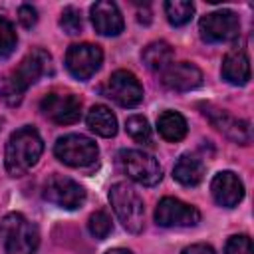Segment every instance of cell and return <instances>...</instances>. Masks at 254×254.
Segmentation results:
<instances>
[{"mask_svg": "<svg viewBox=\"0 0 254 254\" xmlns=\"http://www.w3.org/2000/svg\"><path fill=\"white\" fill-rule=\"evenodd\" d=\"M0 240L6 254H36L40 232L22 212H10L0 220Z\"/></svg>", "mask_w": 254, "mask_h": 254, "instance_id": "cell-2", "label": "cell"}, {"mask_svg": "<svg viewBox=\"0 0 254 254\" xmlns=\"http://www.w3.org/2000/svg\"><path fill=\"white\" fill-rule=\"evenodd\" d=\"M125 131L137 143H149L151 141V127H149V121L143 115H131V117H127Z\"/></svg>", "mask_w": 254, "mask_h": 254, "instance_id": "cell-23", "label": "cell"}, {"mask_svg": "<svg viewBox=\"0 0 254 254\" xmlns=\"http://www.w3.org/2000/svg\"><path fill=\"white\" fill-rule=\"evenodd\" d=\"M210 192L216 204L224 208H232L244 198V185L238 179V175H234L232 171H220L214 175L210 183Z\"/></svg>", "mask_w": 254, "mask_h": 254, "instance_id": "cell-14", "label": "cell"}, {"mask_svg": "<svg viewBox=\"0 0 254 254\" xmlns=\"http://www.w3.org/2000/svg\"><path fill=\"white\" fill-rule=\"evenodd\" d=\"M16 44H18V36L12 22L0 16V58H8L16 50Z\"/></svg>", "mask_w": 254, "mask_h": 254, "instance_id": "cell-25", "label": "cell"}, {"mask_svg": "<svg viewBox=\"0 0 254 254\" xmlns=\"http://www.w3.org/2000/svg\"><path fill=\"white\" fill-rule=\"evenodd\" d=\"M119 161L125 175L143 187H155L163 179L159 161L141 149H123L119 153Z\"/></svg>", "mask_w": 254, "mask_h": 254, "instance_id": "cell-5", "label": "cell"}, {"mask_svg": "<svg viewBox=\"0 0 254 254\" xmlns=\"http://www.w3.org/2000/svg\"><path fill=\"white\" fill-rule=\"evenodd\" d=\"M91 24L97 34L101 36H119L123 32V16L115 2L111 0H99L91 6Z\"/></svg>", "mask_w": 254, "mask_h": 254, "instance_id": "cell-15", "label": "cell"}, {"mask_svg": "<svg viewBox=\"0 0 254 254\" xmlns=\"http://www.w3.org/2000/svg\"><path fill=\"white\" fill-rule=\"evenodd\" d=\"M173 48L167 44V42H151L147 48H143L141 52V58H143V64L153 69V71H163L167 69L171 64H173Z\"/></svg>", "mask_w": 254, "mask_h": 254, "instance_id": "cell-21", "label": "cell"}, {"mask_svg": "<svg viewBox=\"0 0 254 254\" xmlns=\"http://www.w3.org/2000/svg\"><path fill=\"white\" fill-rule=\"evenodd\" d=\"M202 83V71L190 62L171 64L163 69V85L173 91H190Z\"/></svg>", "mask_w": 254, "mask_h": 254, "instance_id": "cell-16", "label": "cell"}, {"mask_svg": "<svg viewBox=\"0 0 254 254\" xmlns=\"http://www.w3.org/2000/svg\"><path fill=\"white\" fill-rule=\"evenodd\" d=\"M40 109L50 121L58 125H71L81 117V99L73 93L52 91L42 99Z\"/></svg>", "mask_w": 254, "mask_h": 254, "instance_id": "cell-10", "label": "cell"}, {"mask_svg": "<svg viewBox=\"0 0 254 254\" xmlns=\"http://www.w3.org/2000/svg\"><path fill=\"white\" fill-rule=\"evenodd\" d=\"M187 119L177 111H163L157 117V131L165 141L177 143L187 135Z\"/></svg>", "mask_w": 254, "mask_h": 254, "instance_id": "cell-20", "label": "cell"}, {"mask_svg": "<svg viewBox=\"0 0 254 254\" xmlns=\"http://www.w3.org/2000/svg\"><path fill=\"white\" fill-rule=\"evenodd\" d=\"M101 91L121 107H137L143 101V85L139 83L137 75L127 69L113 71Z\"/></svg>", "mask_w": 254, "mask_h": 254, "instance_id": "cell-7", "label": "cell"}, {"mask_svg": "<svg viewBox=\"0 0 254 254\" xmlns=\"http://www.w3.org/2000/svg\"><path fill=\"white\" fill-rule=\"evenodd\" d=\"M105 254H133V252L127 250V248H111V250H107Z\"/></svg>", "mask_w": 254, "mask_h": 254, "instance_id": "cell-30", "label": "cell"}, {"mask_svg": "<svg viewBox=\"0 0 254 254\" xmlns=\"http://www.w3.org/2000/svg\"><path fill=\"white\" fill-rule=\"evenodd\" d=\"M18 20H20V24H22L24 28H32V26L38 22V12H36V8L30 6V4L20 6V10H18Z\"/></svg>", "mask_w": 254, "mask_h": 254, "instance_id": "cell-28", "label": "cell"}, {"mask_svg": "<svg viewBox=\"0 0 254 254\" xmlns=\"http://www.w3.org/2000/svg\"><path fill=\"white\" fill-rule=\"evenodd\" d=\"M87 230H89V234H91L93 238H97V240L107 238L109 232L113 230V224H111L109 214L103 212V210H95V212L89 216V220H87Z\"/></svg>", "mask_w": 254, "mask_h": 254, "instance_id": "cell-24", "label": "cell"}, {"mask_svg": "<svg viewBox=\"0 0 254 254\" xmlns=\"http://www.w3.org/2000/svg\"><path fill=\"white\" fill-rule=\"evenodd\" d=\"M181 254H214V250L208 244H190Z\"/></svg>", "mask_w": 254, "mask_h": 254, "instance_id": "cell-29", "label": "cell"}, {"mask_svg": "<svg viewBox=\"0 0 254 254\" xmlns=\"http://www.w3.org/2000/svg\"><path fill=\"white\" fill-rule=\"evenodd\" d=\"M101 64L103 52L99 46L93 44H73L65 54V67L79 81L89 79L101 67Z\"/></svg>", "mask_w": 254, "mask_h": 254, "instance_id": "cell-9", "label": "cell"}, {"mask_svg": "<svg viewBox=\"0 0 254 254\" xmlns=\"http://www.w3.org/2000/svg\"><path fill=\"white\" fill-rule=\"evenodd\" d=\"M202 107V115L212 123V127H216L222 135H226L228 139H232L234 143H240V145H248L250 139H252V133H250V125L248 121H242L234 115H230L228 111L220 109V107H214L210 103H204L200 105Z\"/></svg>", "mask_w": 254, "mask_h": 254, "instance_id": "cell-13", "label": "cell"}, {"mask_svg": "<svg viewBox=\"0 0 254 254\" xmlns=\"http://www.w3.org/2000/svg\"><path fill=\"white\" fill-rule=\"evenodd\" d=\"M42 196L65 210H73L79 208L85 202V190L79 183H75L69 177L64 175H52L46 179L44 189H42Z\"/></svg>", "mask_w": 254, "mask_h": 254, "instance_id": "cell-6", "label": "cell"}, {"mask_svg": "<svg viewBox=\"0 0 254 254\" xmlns=\"http://www.w3.org/2000/svg\"><path fill=\"white\" fill-rule=\"evenodd\" d=\"M48 71H52V56L46 50H34L30 52L16 69L8 71V75L12 77V81L18 85V89L22 93H26V89L30 85H34L36 81H40V77H44Z\"/></svg>", "mask_w": 254, "mask_h": 254, "instance_id": "cell-12", "label": "cell"}, {"mask_svg": "<svg viewBox=\"0 0 254 254\" xmlns=\"http://www.w3.org/2000/svg\"><path fill=\"white\" fill-rule=\"evenodd\" d=\"M198 32L200 38L210 44L230 42L240 32V20L232 10H216L200 18Z\"/></svg>", "mask_w": 254, "mask_h": 254, "instance_id": "cell-8", "label": "cell"}, {"mask_svg": "<svg viewBox=\"0 0 254 254\" xmlns=\"http://www.w3.org/2000/svg\"><path fill=\"white\" fill-rule=\"evenodd\" d=\"M204 177V163L190 153H185L177 159L173 167V179L183 187H196Z\"/></svg>", "mask_w": 254, "mask_h": 254, "instance_id": "cell-18", "label": "cell"}, {"mask_svg": "<svg viewBox=\"0 0 254 254\" xmlns=\"http://www.w3.org/2000/svg\"><path fill=\"white\" fill-rule=\"evenodd\" d=\"M109 202L127 232L137 234L143 230L145 206L143 198L137 194L135 189H131L127 183H115L109 189Z\"/></svg>", "mask_w": 254, "mask_h": 254, "instance_id": "cell-3", "label": "cell"}, {"mask_svg": "<svg viewBox=\"0 0 254 254\" xmlns=\"http://www.w3.org/2000/svg\"><path fill=\"white\" fill-rule=\"evenodd\" d=\"M42 153H44V141L40 133L32 125L20 127L10 135L6 143V151H4L6 171L12 177H22L38 163Z\"/></svg>", "mask_w": 254, "mask_h": 254, "instance_id": "cell-1", "label": "cell"}, {"mask_svg": "<svg viewBox=\"0 0 254 254\" xmlns=\"http://www.w3.org/2000/svg\"><path fill=\"white\" fill-rule=\"evenodd\" d=\"M222 77L232 85H246L250 79V60L242 50H232L222 60Z\"/></svg>", "mask_w": 254, "mask_h": 254, "instance_id": "cell-17", "label": "cell"}, {"mask_svg": "<svg viewBox=\"0 0 254 254\" xmlns=\"http://www.w3.org/2000/svg\"><path fill=\"white\" fill-rule=\"evenodd\" d=\"M85 123L99 137H115L117 135V117L105 105H93L87 111Z\"/></svg>", "mask_w": 254, "mask_h": 254, "instance_id": "cell-19", "label": "cell"}, {"mask_svg": "<svg viewBox=\"0 0 254 254\" xmlns=\"http://www.w3.org/2000/svg\"><path fill=\"white\" fill-rule=\"evenodd\" d=\"M54 153L64 165L81 169V167H89L97 161L99 149L89 137L71 133V135H64L56 141Z\"/></svg>", "mask_w": 254, "mask_h": 254, "instance_id": "cell-4", "label": "cell"}, {"mask_svg": "<svg viewBox=\"0 0 254 254\" xmlns=\"http://www.w3.org/2000/svg\"><path fill=\"white\" fill-rule=\"evenodd\" d=\"M224 254H254L252 252V240L246 234L230 236L224 248Z\"/></svg>", "mask_w": 254, "mask_h": 254, "instance_id": "cell-27", "label": "cell"}, {"mask_svg": "<svg viewBox=\"0 0 254 254\" xmlns=\"http://www.w3.org/2000/svg\"><path fill=\"white\" fill-rule=\"evenodd\" d=\"M165 14L173 26H185L194 14V4L189 0H169L165 2Z\"/></svg>", "mask_w": 254, "mask_h": 254, "instance_id": "cell-22", "label": "cell"}, {"mask_svg": "<svg viewBox=\"0 0 254 254\" xmlns=\"http://www.w3.org/2000/svg\"><path fill=\"white\" fill-rule=\"evenodd\" d=\"M60 26H62V30H64L65 34H69V36H77V34L81 32V28H83L79 10L73 8V6L64 8L62 18H60Z\"/></svg>", "mask_w": 254, "mask_h": 254, "instance_id": "cell-26", "label": "cell"}, {"mask_svg": "<svg viewBox=\"0 0 254 254\" xmlns=\"http://www.w3.org/2000/svg\"><path fill=\"white\" fill-rule=\"evenodd\" d=\"M155 222L159 226L171 228V226H194L200 222V212L196 206L187 204L179 198L165 196L159 200L155 208Z\"/></svg>", "mask_w": 254, "mask_h": 254, "instance_id": "cell-11", "label": "cell"}]
</instances>
